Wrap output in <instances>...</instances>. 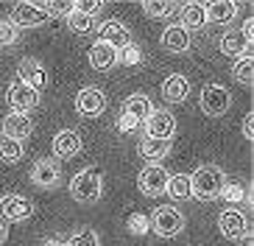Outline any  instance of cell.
I'll return each instance as SVG.
<instances>
[{"label":"cell","mask_w":254,"mask_h":246,"mask_svg":"<svg viewBox=\"0 0 254 246\" xmlns=\"http://www.w3.org/2000/svg\"><path fill=\"white\" fill-rule=\"evenodd\" d=\"M151 112H154V104H151L148 95H142V92H134V95H128L123 101V115L128 118H134L137 123H145L151 118Z\"/></svg>","instance_id":"obj_20"},{"label":"cell","mask_w":254,"mask_h":246,"mask_svg":"<svg viewBox=\"0 0 254 246\" xmlns=\"http://www.w3.org/2000/svg\"><path fill=\"white\" fill-rule=\"evenodd\" d=\"M34 132V120L23 112H8L3 118V137H11V140H25L28 134Z\"/></svg>","instance_id":"obj_15"},{"label":"cell","mask_w":254,"mask_h":246,"mask_svg":"<svg viewBox=\"0 0 254 246\" xmlns=\"http://www.w3.org/2000/svg\"><path fill=\"white\" fill-rule=\"evenodd\" d=\"M232 76H235V82L243 84V87H252L254 82V62L252 56H243V59L235 62V67H232Z\"/></svg>","instance_id":"obj_28"},{"label":"cell","mask_w":254,"mask_h":246,"mask_svg":"<svg viewBox=\"0 0 254 246\" xmlns=\"http://www.w3.org/2000/svg\"><path fill=\"white\" fill-rule=\"evenodd\" d=\"M243 137H246V140H252V137H254V115H252V112L243 118Z\"/></svg>","instance_id":"obj_38"},{"label":"cell","mask_w":254,"mask_h":246,"mask_svg":"<svg viewBox=\"0 0 254 246\" xmlns=\"http://www.w3.org/2000/svg\"><path fill=\"white\" fill-rule=\"evenodd\" d=\"M64 20H67V28L73 31V34H78V37L95 31V17H87V14H81V11H75V8L64 17Z\"/></svg>","instance_id":"obj_27"},{"label":"cell","mask_w":254,"mask_h":246,"mask_svg":"<svg viewBox=\"0 0 254 246\" xmlns=\"http://www.w3.org/2000/svg\"><path fill=\"white\" fill-rule=\"evenodd\" d=\"M34 213V204L23 196H14V193H6L0 196V218H6V221H25L31 218Z\"/></svg>","instance_id":"obj_14"},{"label":"cell","mask_w":254,"mask_h":246,"mask_svg":"<svg viewBox=\"0 0 254 246\" xmlns=\"http://www.w3.org/2000/svg\"><path fill=\"white\" fill-rule=\"evenodd\" d=\"M148 227L151 224H148V218L142 216V213H134V216L128 218V232H134V235H145Z\"/></svg>","instance_id":"obj_33"},{"label":"cell","mask_w":254,"mask_h":246,"mask_svg":"<svg viewBox=\"0 0 254 246\" xmlns=\"http://www.w3.org/2000/svg\"><path fill=\"white\" fill-rule=\"evenodd\" d=\"M182 17V28L190 31V28H201L204 22H207V11H204V3H185L179 11Z\"/></svg>","instance_id":"obj_24"},{"label":"cell","mask_w":254,"mask_h":246,"mask_svg":"<svg viewBox=\"0 0 254 246\" xmlns=\"http://www.w3.org/2000/svg\"><path fill=\"white\" fill-rule=\"evenodd\" d=\"M59 179H62L59 163L51 160V157H42V160H37V163L31 165V182H34L37 187H42V190L56 187L59 185Z\"/></svg>","instance_id":"obj_11"},{"label":"cell","mask_w":254,"mask_h":246,"mask_svg":"<svg viewBox=\"0 0 254 246\" xmlns=\"http://www.w3.org/2000/svg\"><path fill=\"white\" fill-rule=\"evenodd\" d=\"M42 246H64V244H62V241H45Z\"/></svg>","instance_id":"obj_40"},{"label":"cell","mask_w":254,"mask_h":246,"mask_svg":"<svg viewBox=\"0 0 254 246\" xmlns=\"http://www.w3.org/2000/svg\"><path fill=\"white\" fill-rule=\"evenodd\" d=\"M162 48L168 53H185V51H190V31H185L182 25H168V28L162 31Z\"/></svg>","instance_id":"obj_18"},{"label":"cell","mask_w":254,"mask_h":246,"mask_svg":"<svg viewBox=\"0 0 254 246\" xmlns=\"http://www.w3.org/2000/svg\"><path fill=\"white\" fill-rule=\"evenodd\" d=\"M51 17H67L73 11V3H42Z\"/></svg>","instance_id":"obj_36"},{"label":"cell","mask_w":254,"mask_h":246,"mask_svg":"<svg viewBox=\"0 0 254 246\" xmlns=\"http://www.w3.org/2000/svg\"><path fill=\"white\" fill-rule=\"evenodd\" d=\"M252 37H254V20H246L240 28H229L221 34L218 39V48L224 56H232V59H243L252 48Z\"/></svg>","instance_id":"obj_3"},{"label":"cell","mask_w":254,"mask_h":246,"mask_svg":"<svg viewBox=\"0 0 254 246\" xmlns=\"http://www.w3.org/2000/svg\"><path fill=\"white\" fill-rule=\"evenodd\" d=\"M218 230L226 241H243L249 238V221L246 216L235 207H226L221 216H218Z\"/></svg>","instance_id":"obj_7"},{"label":"cell","mask_w":254,"mask_h":246,"mask_svg":"<svg viewBox=\"0 0 254 246\" xmlns=\"http://www.w3.org/2000/svg\"><path fill=\"white\" fill-rule=\"evenodd\" d=\"M6 101H8V106H11V112H23V115H28V112L39 104V92H34L31 87H25L20 79H14V82L8 84V89H6Z\"/></svg>","instance_id":"obj_9"},{"label":"cell","mask_w":254,"mask_h":246,"mask_svg":"<svg viewBox=\"0 0 254 246\" xmlns=\"http://www.w3.org/2000/svg\"><path fill=\"white\" fill-rule=\"evenodd\" d=\"M148 224L159 238H176L179 232H185V213L179 207H173V204H162V207L154 210Z\"/></svg>","instance_id":"obj_4"},{"label":"cell","mask_w":254,"mask_h":246,"mask_svg":"<svg viewBox=\"0 0 254 246\" xmlns=\"http://www.w3.org/2000/svg\"><path fill=\"white\" fill-rule=\"evenodd\" d=\"M137 151H140L142 160H148L151 165H157L171 154V140H151V137H142Z\"/></svg>","instance_id":"obj_22"},{"label":"cell","mask_w":254,"mask_h":246,"mask_svg":"<svg viewBox=\"0 0 254 246\" xmlns=\"http://www.w3.org/2000/svg\"><path fill=\"white\" fill-rule=\"evenodd\" d=\"M98 34H101V42L112 45L115 51H123V48L131 45V34H128V28L123 25V22H118V20H106Z\"/></svg>","instance_id":"obj_16"},{"label":"cell","mask_w":254,"mask_h":246,"mask_svg":"<svg viewBox=\"0 0 254 246\" xmlns=\"http://www.w3.org/2000/svg\"><path fill=\"white\" fill-rule=\"evenodd\" d=\"M78 151H81V137H78V132L62 129V132L53 137V154L59 157V160H70V157H75Z\"/></svg>","instance_id":"obj_17"},{"label":"cell","mask_w":254,"mask_h":246,"mask_svg":"<svg viewBox=\"0 0 254 246\" xmlns=\"http://www.w3.org/2000/svg\"><path fill=\"white\" fill-rule=\"evenodd\" d=\"M51 20V14L45 11L42 3H17L11 11V22L17 28H39Z\"/></svg>","instance_id":"obj_8"},{"label":"cell","mask_w":254,"mask_h":246,"mask_svg":"<svg viewBox=\"0 0 254 246\" xmlns=\"http://www.w3.org/2000/svg\"><path fill=\"white\" fill-rule=\"evenodd\" d=\"M226 185V176L218 165L207 163V165H198L190 176V196L198 201H215L221 199V190Z\"/></svg>","instance_id":"obj_1"},{"label":"cell","mask_w":254,"mask_h":246,"mask_svg":"<svg viewBox=\"0 0 254 246\" xmlns=\"http://www.w3.org/2000/svg\"><path fill=\"white\" fill-rule=\"evenodd\" d=\"M17 79H20L25 87H31L34 92L45 89V84H48V73H45V67H42V62L31 59V56L20 59V65H17Z\"/></svg>","instance_id":"obj_12"},{"label":"cell","mask_w":254,"mask_h":246,"mask_svg":"<svg viewBox=\"0 0 254 246\" xmlns=\"http://www.w3.org/2000/svg\"><path fill=\"white\" fill-rule=\"evenodd\" d=\"M20 39V28L11 20H0V48H8Z\"/></svg>","instance_id":"obj_31"},{"label":"cell","mask_w":254,"mask_h":246,"mask_svg":"<svg viewBox=\"0 0 254 246\" xmlns=\"http://www.w3.org/2000/svg\"><path fill=\"white\" fill-rule=\"evenodd\" d=\"M173 134H176V118H173V112H168V109L151 112V118L145 120V137H151V140H171Z\"/></svg>","instance_id":"obj_10"},{"label":"cell","mask_w":254,"mask_h":246,"mask_svg":"<svg viewBox=\"0 0 254 246\" xmlns=\"http://www.w3.org/2000/svg\"><path fill=\"white\" fill-rule=\"evenodd\" d=\"M165 193L171 196V199H176V201L190 199V176H187V173H173V176L168 179Z\"/></svg>","instance_id":"obj_25"},{"label":"cell","mask_w":254,"mask_h":246,"mask_svg":"<svg viewBox=\"0 0 254 246\" xmlns=\"http://www.w3.org/2000/svg\"><path fill=\"white\" fill-rule=\"evenodd\" d=\"M140 59H142V51H140V48H134V45H128V48L118 51V62H126V65H137Z\"/></svg>","instance_id":"obj_34"},{"label":"cell","mask_w":254,"mask_h":246,"mask_svg":"<svg viewBox=\"0 0 254 246\" xmlns=\"http://www.w3.org/2000/svg\"><path fill=\"white\" fill-rule=\"evenodd\" d=\"M6 241V227H3V221H0V244Z\"/></svg>","instance_id":"obj_39"},{"label":"cell","mask_w":254,"mask_h":246,"mask_svg":"<svg viewBox=\"0 0 254 246\" xmlns=\"http://www.w3.org/2000/svg\"><path fill=\"white\" fill-rule=\"evenodd\" d=\"M207 11V20L215 22V25H226L238 17V3H232V0H218V3H209L204 6Z\"/></svg>","instance_id":"obj_23"},{"label":"cell","mask_w":254,"mask_h":246,"mask_svg":"<svg viewBox=\"0 0 254 246\" xmlns=\"http://www.w3.org/2000/svg\"><path fill=\"white\" fill-rule=\"evenodd\" d=\"M162 95L168 104H182L187 95H190V82H187L182 73H171L162 82Z\"/></svg>","instance_id":"obj_19"},{"label":"cell","mask_w":254,"mask_h":246,"mask_svg":"<svg viewBox=\"0 0 254 246\" xmlns=\"http://www.w3.org/2000/svg\"><path fill=\"white\" fill-rule=\"evenodd\" d=\"M70 193H73L75 201H81V204L98 201L101 193H104V173L98 171V168H84V171H78L70 179Z\"/></svg>","instance_id":"obj_2"},{"label":"cell","mask_w":254,"mask_h":246,"mask_svg":"<svg viewBox=\"0 0 254 246\" xmlns=\"http://www.w3.org/2000/svg\"><path fill=\"white\" fill-rule=\"evenodd\" d=\"M90 65L95 67V70H112V67L118 65V51H115L112 45H106V42L98 39L90 48Z\"/></svg>","instance_id":"obj_21"},{"label":"cell","mask_w":254,"mask_h":246,"mask_svg":"<svg viewBox=\"0 0 254 246\" xmlns=\"http://www.w3.org/2000/svg\"><path fill=\"white\" fill-rule=\"evenodd\" d=\"M64 246H101V238H98L95 230H90V227H81V230H75L73 235H70Z\"/></svg>","instance_id":"obj_30"},{"label":"cell","mask_w":254,"mask_h":246,"mask_svg":"<svg viewBox=\"0 0 254 246\" xmlns=\"http://www.w3.org/2000/svg\"><path fill=\"white\" fill-rule=\"evenodd\" d=\"M73 8L81 11V14H87V17H95L98 11L104 8V3H101V0H95V3H92V0H84V3H73Z\"/></svg>","instance_id":"obj_35"},{"label":"cell","mask_w":254,"mask_h":246,"mask_svg":"<svg viewBox=\"0 0 254 246\" xmlns=\"http://www.w3.org/2000/svg\"><path fill=\"white\" fill-rule=\"evenodd\" d=\"M140 126V123H137L134 118H128V115H123V112H120V120H118V129L123 134H128V132H134V129Z\"/></svg>","instance_id":"obj_37"},{"label":"cell","mask_w":254,"mask_h":246,"mask_svg":"<svg viewBox=\"0 0 254 246\" xmlns=\"http://www.w3.org/2000/svg\"><path fill=\"white\" fill-rule=\"evenodd\" d=\"M0 160L3 163H20L23 160V143L11 140V137H3L0 134Z\"/></svg>","instance_id":"obj_29"},{"label":"cell","mask_w":254,"mask_h":246,"mask_svg":"<svg viewBox=\"0 0 254 246\" xmlns=\"http://www.w3.org/2000/svg\"><path fill=\"white\" fill-rule=\"evenodd\" d=\"M221 196H224L229 204H238V207L252 201V193H249V187L243 185V182H226L224 190H221ZM238 207H235V210H238Z\"/></svg>","instance_id":"obj_26"},{"label":"cell","mask_w":254,"mask_h":246,"mask_svg":"<svg viewBox=\"0 0 254 246\" xmlns=\"http://www.w3.org/2000/svg\"><path fill=\"white\" fill-rule=\"evenodd\" d=\"M168 179H171V173L165 171V165H145V168L140 171V176H137V187H140L142 196L154 199V196L165 193Z\"/></svg>","instance_id":"obj_6"},{"label":"cell","mask_w":254,"mask_h":246,"mask_svg":"<svg viewBox=\"0 0 254 246\" xmlns=\"http://www.w3.org/2000/svg\"><path fill=\"white\" fill-rule=\"evenodd\" d=\"M176 3H159V0H148V3H142V11L148 17H171Z\"/></svg>","instance_id":"obj_32"},{"label":"cell","mask_w":254,"mask_h":246,"mask_svg":"<svg viewBox=\"0 0 254 246\" xmlns=\"http://www.w3.org/2000/svg\"><path fill=\"white\" fill-rule=\"evenodd\" d=\"M75 109L84 118H98L101 112L106 109V95L98 87H84L78 95H75Z\"/></svg>","instance_id":"obj_13"},{"label":"cell","mask_w":254,"mask_h":246,"mask_svg":"<svg viewBox=\"0 0 254 246\" xmlns=\"http://www.w3.org/2000/svg\"><path fill=\"white\" fill-rule=\"evenodd\" d=\"M198 104H201L204 115H209V118H224L226 112L232 109V95L224 84H207L201 89Z\"/></svg>","instance_id":"obj_5"}]
</instances>
